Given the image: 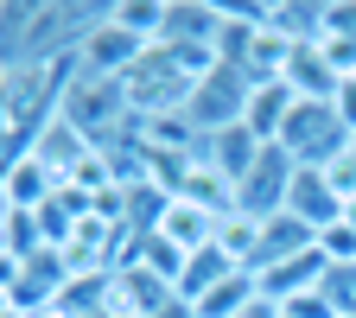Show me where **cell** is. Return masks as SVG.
<instances>
[{
	"label": "cell",
	"instance_id": "obj_1",
	"mask_svg": "<svg viewBox=\"0 0 356 318\" xmlns=\"http://www.w3.org/2000/svg\"><path fill=\"white\" fill-rule=\"evenodd\" d=\"M83 64L76 58H58V64H19L7 70V89H0V172H7L13 159H26L38 141H44V127L58 121L64 109V89Z\"/></svg>",
	"mask_w": 356,
	"mask_h": 318
},
{
	"label": "cell",
	"instance_id": "obj_2",
	"mask_svg": "<svg viewBox=\"0 0 356 318\" xmlns=\"http://www.w3.org/2000/svg\"><path fill=\"white\" fill-rule=\"evenodd\" d=\"M191 77L185 64L172 58V45H147L140 58H134V70L121 77V96L134 109V121H159V115H185L191 109Z\"/></svg>",
	"mask_w": 356,
	"mask_h": 318
},
{
	"label": "cell",
	"instance_id": "obj_3",
	"mask_svg": "<svg viewBox=\"0 0 356 318\" xmlns=\"http://www.w3.org/2000/svg\"><path fill=\"white\" fill-rule=\"evenodd\" d=\"M89 147H108V141H121L127 134V121H134V109H127V96H121V83H108V77H70V89H64V109H58Z\"/></svg>",
	"mask_w": 356,
	"mask_h": 318
},
{
	"label": "cell",
	"instance_id": "obj_4",
	"mask_svg": "<svg viewBox=\"0 0 356 318\" xmlns=\"http://www.w3.org/2000/svg\"><path fill=\"white\" fill-rule=\"evenodd\" d=\"M350 141H356V134L337 121L331 102H293V115H286V127H280V147H286L299 166H331Z\"/></svg>",
	"mask_w": 356,
	"mask_h": 318
},
{
	"label": "cell",
	"instance_id": "obj_5",
	"mask_svg": "<svg viewBox=\"0 0 356 318\" xmlns=\"http://www.w3.org/2000/svg\"><path fill=\"white\" fill-rule=\"evenodd\" d=\"M248 70H236V64H216L210 77H197V89H191V121H197V134H216V127H236L242 121V109H248Z\"/></svg>",
	"mask_w": 356,
	"mask_h": 318
},
{
	"label": "cell",
	"instance_id": "obj_6",
	"mask_svg": "<svg viewBox=\"0 0 356 318\" xmlns=\"http://www.w3.org/2000/svg\"><path fill=\"white\" fill-rule=\"evenodd\" d=\"M293 172H299V159L274 141V147L254 159V172L236 185V210H242V216H254V223L280 216V210H286V191H293Z\"/></svg>",
	"mask_w": 356,
	"mask_h": 318
},
{
	"label": "cell",
	"instance_id": "obj_7",
	"mask_svg": "<svg viewBox=\"0 0 356 318\" xmlns=\"http://www.w3.org/2000/svg\"><path fill=\"white\" fill-rule=\"evenodd\" d=\"M147 45L134 38V32H121L108 13H102V26L83 38V51H76V64H83V77H108V83H121L127 70H134V58H140Z\"/></svg>",
	"mask_w": 356,
	"mask_h": 318
},
{
	"label": "cell",
	"instance_id": "obj_8",
	"mask_svg": "<svg viewBox=\"0 0 356 318\" xmlns=\"http://www.w3.org/2000/svg\"><path fill=\"white\" fill-rule=\"evenodd\" d=\"M274 147V141H261V134L248 127V121H236V127H216V134H204V147H197V159L204 166H216L229 185H242V178L254 172V159Z\"/></svg>",
	"mask_w": 356,
	"mask_h": 318
},
{
	"label": "cell",
	"instance_id": "obj_9",
	"mask_svg": "<svg viewBox=\"0 0 356 318\" xmlns=\"http://www.w3.org/2000/svg\"><path fill=\"white\" fill-rule=\"evenodd\" d=\"M286 210H293L299 223H312V230H331V223H343V198L331 191V178H325L318 166H299V172H293Z\"/></svg>",
	"mask_w": 356,
	"mask_h": 318
},
{
	"label": "cell",
	"instance_id": "obj_10",
	"mask_svg": "<svg viewBox=\"0 0 356 318\" xmlns=\"http://www.w3.org/2000/svg\"><path fill=\"white\" fill-rule=\"evenodd\" d=\"M312 242H318V230H312V223H299L293 210L267 216V223H261V248H254V267H248V274H267V267H280V261L305 255Z\"/></svg>",
	"mask_w": 356,
	"mask_h": 318
},
{
	"label": "cell",
	"instance_id": "obj_11",
	"mask_svg": "<svg viewBox=\"0 0 356 318\" xmlns=\"http://www.w3.org/2000/svg\"><path fill=\"white\" fill-rule=\"evenodd\" d=\"M216 19H222L216 0H165L159 45H210L216 38Z\"/></svg>",
	"mask_w": 356,
	"mask_h": 318
},
{
	"label": "cell",
	"instance_id": "obj_12",
	"mask_svg": "<svg viewBox=\"0 0 356 318\" xmlns=\"http://www.w3.org/2000/svg\"><path fill=\"white\" fill-rule=\"evenodd\" d=\"M58 185H64V178L44 166L38 153H26V159H13L7 172H0V191H7V204H13V210H38Z\"/></svg>",
	"mask_w": 356,
	"mask_h": 318
},
{
	"label": "cell",
	"instance_id": "obj_13",
	"mask_svg": "<svg viewBox=\"0 0 356 318\" xmlns=\"http://www.w3.org/2000/svg\"><path fill=\"white\" fill-rule=\"evenodd\" d=\"M216 223H222V216H210L204 204L172 198V204H165V216H159V236H165V242H178L185 255H197V248H210V242H216Z\"/></svg>",
	"mask_w": 356,
	"mask_h": 318
},
{
	"label": "cell",
	"instance_id": "obj_14",
	"mask_svg": "<svg viewBox=\"0 0 356 318\" xmlns=\"http://www.w3.org/2000/svg\"><path fill=\"white\" fill-rule=\"evenodd\" d=\"M172 299H178V287L159 280L153 267H121V274H115V305L134 312V318H147V312H159V305H172Z\"/></svg>",
	"mask_w": 356,
	"mask_h": 318
},
{
	"label": "cell",
	"instance_id": "obj_15",
	"mask_svg": "<svg viewBox=\"0 0 356 318\" xmlns=\"http://www.w3.org/2000/svg\"><path fill=\"white\" fill-rule=\"evenodd\" d=\"M267 32H280L286 45H318L325 38V7L318 0H267Z\"/></svg>",
	"mask_w": 356,
	"mask_h": 318
},
{
	"label": "cell",
	"instance_id": "obj_16",
	"mask_svg": "<svg viewBox=\"0 0 356 318\" xmlns=\"http://www.w3.org/2000/svg\"><path fill=\"white\" fill-rule=\"evenodd\" d=\"M172 198L204 204L210 216H229V210H236V185H229L216 166H204V159H191V166H185V178H178V191H172Z\"/></svg>",
	"mask_w": 356,
	"mask_h": 318
},
{
	"label": "cell",
	"instance_id": "obj_17",
	"mask_svg": "<svg viewBox=\"0 0 356 318\" xmlns=\"http://www.w3.org/2000/svg\"><path fill=\"white\" fill-rule=\"evenodd\" d=\"M293 89L286 83H254L248 89V109H242V121L261 134V141H280V127H286V115H293Z\"/></svg>",
	"mask_w": 356,
	"mask_h": 318
},
{
	"label": "cell",
	"instance_id": "obj_18",
	"mask_svg": "<svg viewBox=\"0 0 356 318\" xmlns=\"http://www.w3.org/2000/svg\"><path fill=\"white\" fill-rule=\"evenodd\" d=\"M254 299H261V280L248 274V267H236V274L222 280V287H210L191 312H197V318H248V312H254Z\"/></svg>",
	"mask_w": 356,
	"mask_h": 318
},
{
	"label": "cell",
	"instance_id": "obj_19",
	"mask_svg": "<svg viewBox=\"0 0 356 318\" xmlns=\"http://www.w3.org/2000/svg\"><path fill=\"white\" fill-rule=\"evenodd\" d=\"M32 153H38V159H44V166H51V172H58V178H70V172H76V166H83V159H89V153H96V147H89V141H83V134H76V127H70V121H64V115H58V121H51V127H44V141H38V147H32Z\"/></svg>",
	"mask_w": 356,
	"mask_h": 318
},
{
	"label": "cell",
	"instance_id": "obj_20",
	"mask_svg": "<svg viewBox=\"0 0 356 318\" xmlns=\"http://www.w3.org/2000/svg\"><path fill=\"white\" fill-rule=\"evenodd\" d=\"M108 19L121 32H134L140 45H159V26H165V0H108Z\"/></svg>",
	"mask_w": 356,
	"mask_h": 318
},
{
	"label": "cell",
	"instance_id": "obj_21",
	"mask_svg": "<svg viewBox=\"0 0 356 318\" xmlns=\"http://www.w3.org/2000/svg\"><path fill=\"white\" fill-rule=\"evenodd\" d=\"M216 248L229 255L236 267H254V248H261V223L254 216H242V210H229L216 223Z\"/></svg>",
	"mask_w": 356,
	"mask_h": 318
},
{
	"label": "cell",
	"instance_id": "obj_22",
	"mask_svg": "<svg viewBox=\"0 0 356 318\" xmlns=\"http://www.w3.org/2000/svg\"><path fill=\"white\" fill-rule=\"evenodd\" d=\"M26 19H32V0H0V58H7V64H19Z\"/></svg>",
	"mask_w": 356,
	"mask_h": 318
},
{
	"label": "cell",
	"instance_id": "obj_23",
	"mask_svg": "<svg viewBox=\"0 0 356 318\" xmlns=\"http://www.w3.org/2000/svg\"><path fill=\"white\" fill-rule=\"evenodd\" d=\"M318 293H325V305H331L337 318H356V267H325Z\"/></svg>",
	"mask_w": 356,
	"mask_h": 318
},
{
	"label": "cell",
	"instance_id": "obj_24",
	"mask_svg": "<svg viewBox=\"0 0 356 318\" xmlns=\"http://www.w3.org/2000/svg\"><path fill=\"white\" fill-rule=\"evenodd\" d=\"M318 51H325V64H331V77H337V83H350V77H356V38L325 32V38H318Z\"/></svg>",
	"mask_w": 356,
	"mask_h": 318
},
{
	"label": "cell",
	"instance_id": "obj_25",
	"mask_svg": "<svg viewBox=\"0 0 356 318\" xmlns=\"http://www.w3.org/2000/svg\"><path fill=\"white\" fill-rule=\"evenodd\" d=\"M325 32L356 38V0H325Z\"/></svg>",
	"mask_w": 356,
	"mask_h": 318
},
{
	"label": "cell",
	"instance_id": "obj_26",
	"mask_svg": "<svg viewBox=\"0 0 356 318\" xmlns=\"http://www.w3.org/2000/svg\"><path fill=\"white\" fill-rule=\"evenodd\" d=\"M331 109H337V121L356 134V83H337V96H331Z\"/></svg>",
	"mask_w": 356,
	"mask_h": 318
},
{
	"label": "cell",
	"instance_id": "obj_27",
	"mask_svg": "<svg viewBox=\"0 0 356 318\" xmlns=\"http://www.w3.org/2000/svg\"><path fill=\"white\" fill-rule=\"evenodd\" d=\"M89 318H134V312H121V305H102V312H89Z\"/></svg>",
	"mask_w": 356,
	"mask_h": 318
},
{
	"label": "cell",
	"instance_id": "obj_28",
	"mask_svg": "<svg viewBox=\"0 0 356 318\" xmlns=\"http://www.w3.org/2000/svg\"><path fill=\"white\" fill-rule=\"evenodd\" d=\"M350 83H356V77H350Z\"/></svg>",
	"mask_w": 356,
	"mask_h": 318
}]
</instances>
